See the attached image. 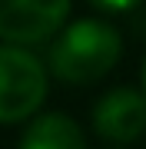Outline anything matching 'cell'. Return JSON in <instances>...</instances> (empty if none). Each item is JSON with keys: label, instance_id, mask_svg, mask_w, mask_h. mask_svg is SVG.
Listing matches in <instances>:
<instances>
[{"label": "cell", "instance_id": "obj_1", "mask_svg": "<svg viewBox=\"0 0 146 149\" xmlns=\"http://www.w3.org/2000/svg\"><path fill=\"white\" fill-rule=\"evenodd\" d=\"M119 53H123V40L116 27L87 17L57 33L50 47V73L63 83L90 86L119 63Z\"/></svg>", "mask_w": 146, "mask_h": 149}, {"label": "cell", "instance_id": "obj_2", "mask_svg": "<svg viewBox=\"0 0 146 149\" xmlns=\"http://www.w3.org/2000/svg\"><path fill=\"white\" fill-rule=\"evenodd\" d=\"M47 100V66L20 43L0 47V126L37 116Z\"/></svg>", "mask_w": 146, "mask_h": 149}, {"label": "cell", "instance_id": "obj_3", "mask_svg": "<svg viewBox=\"0 0 146 149\" xmlns=\"http://www.w3.org/2000/svg\"><path fill=\"white\" fill-rule=\"evenodd\" d=\"M70 0H0V40L7 43H43L66 23Z\"/></svg>", "mask_w": 146, "mask_h": 149}, {"label": "cell", "instance_id": "obj_4", "mask_svg": "<svg viewBox=\"0 0 146 149\" xmlns=\"http://www.w3.org/2000/svg\"><path fill=\"white\" fill-rule=\"evenodd\" d=\"M90 119L100 139L133 143L146 133V93L130 90V86H116L96 100Z\"/></svg>", "mask_w": 146, "mask_h": 149}, {"label": "cell", "instance_id": "obj_5", "mask_svg": "<svg viewBox=\"0 0 146 149\" xmlns=\"http://www.w3.org/2000/svg\"><path fill=\"white\" fill-rule=\"evenodd\" d=\"M17 149H87V136L66 113H40L23 129Z\"/></svg>", "mask_w": 146, "mask_h": 149}, {"label": "cell", "instance_id": "obj_6", "mask_svg": "<svg viewBox=\"0 0 146 149\" xmlns=\"http://www.w3.org/2000/svg\"><path fill=\"white\" fill-rule=\"evenodd\" d=\"M93 7H100V10H110V13H123V10H133L140 0H90Z\"/></svg>", "mask_w": 146, "mask_h": 149}, {"label": "cell", "instance_id": "obj_7", "mask_svg": "<svg viewBox=\"0 0 146 149\" xmlns=\"http://www.w3.org/2000/svg\"><path fill=\"white\" fill-rule=\"evenodd\" d=\"M143 93H146V60H143Z\"/></svg>", "mask_w": 146, "mask_h": 149}]
</instances>
